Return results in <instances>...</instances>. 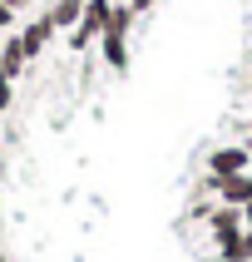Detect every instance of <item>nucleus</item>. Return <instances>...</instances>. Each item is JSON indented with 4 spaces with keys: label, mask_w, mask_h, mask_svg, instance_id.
I'll return each mask as SVG.
<instances>
[{
    "label": "nucleus",
    "mask_w": 252,
    "mask_h": 262,
    "mask_svg": "<svg viewBox=\"0 0 252 262\" xmlns=\"http://www.w3.org/2000/svg\"><path fill=\"white\" fill-rule=\"evenodd\" d=\"M109 10H114V0H84V15H79V25H74V35H70L74 50H84L94 35H104V25H109Z\"/></svg>",
    "instance_id": "nucleus-1"
},
{
    "label": "nucleus",
    "mask_w": 252,
    "mask_h": 262,
    "mask_svg": "<svg viewBox=\"0 0 252 262\" xmlns=\"http://www.w3.org/2000/svg\"><path fill=\"white\" fill-rule=\"evenodd\" d=\"M247 168H252V154H247V148H213V159H208V188H218L222 178L247 173Z\"/></svg>",
    "instance_id": "nucleus-2"
},
{
    "label": "nucleus",
    "mask_w": 252,
    "mask_h": 262,
    "mask_svg": "<svg viewBox=\"0 0 252 262\" xmlns=\"http://www.w3.org/2000/svg\"><path fill=\"white\" fill-rule=\"evenodd\" d=\"M208 223H213V237H218V248L222 243H233L237 233H242V208H213V213H208Z\"/></svg>",
    "instance_id": "nucleus-3"
},
{
    "label": "nucleus",
    "mask_w": 252,
    "mask_h": 262,
    "mask_svg": "<svg viewBox=\"0 0 252 262\" xmlns=\"http://www.w3.org/2000/svg\"><path fill=\"white\" fill-rule=\"evenodd\" d=\"M218 193H222V203H227V208H247V203H252V168H247V173L222 178Z\"/></svg>",
    "instance_id": "nucleus-4"
},
{
    "label": "nucleus",
    "mask_w": 252,
    "mask_h": 262,
    "mask_svg": "<svg viewBox=\"0 0 252 262\" xmlns=\"http://www.w3.org/2000/svg\"><path fill=\"white\" fill-rule=\"evenodd\" d=\"M79 15H84V0H55V10L44 15V20H50L55 30H64V25H74Z\"/></svg>",
    "instance_id": "nucleus-5"
},
{
    "label": "nucleus",
    "mask_w": 252,
    "mask_h": 262,
    "mask_svg": "<svg viewBox=\"0 0 252 262\" xmlns=\"http://www.w3.org/2000/svg\"><path fill=\"white\" fill-rule=\"evenodd\" d=\"M222 262H252V228H242L233 243H222Z\"/></svg>",
    "instance_id": "nucleus-6"
},
{
    "label": "nucleus",
    "mask_w": 252,
    "mask_h": 262,
    "mask_svg": "<svg viewBox=\"0 0 252 262\" xmlns=\"http://www.w3.org/2000/svg\"><path fill=\"white\" fill-rule=\"evenodd\" d=\"M50 30H55L50 20H35V25H30L25 35H20V45H25V59H30V55H40V50H44V40H50Z\"/></svg>",
    "instance_id": "nucleus-7"
},
{
    "label": "nucleus",
    "mask_w": 252,
    "mask_h": 262,
    "mask_svg": "<svg viewBox=\"0 0 252 262\" xmlns=\"http://www.w3.org/2000/svg\"><path fill=\"white\" fill-rule=\"evenodd\" d=\"M20 64H25V45L20 35H10V45L0 50V74H20Z\"/></svg>",
    "instance_id": "nucleus-8"
},
{
    "label": "nucleus",
    "mask_w": 252,
    "mask_h": 262,
    "mask_svg": "<svg viewBox=\"0 0 252 262\" xmlns=\"http://www.w3.org/2000/svg\"><path fill=\"white\" fill-rule=\"evenodd\" d=\"M99 40H104V59H109L114 70H124V35H119V30H104Z\"/></svg>",
    "instance_id": "nucleus-9"
},
{
    "label": "nucleus",
    "mask_w": 252,
    "mask_h": 262,
    "mask_svg": "<svg viewBox=\"0 0 252 262\" xmlns=\"http://www.w3.org/2000/svg\"><path fill=\"white\" fill-rule=\"evenodd\" d=\"M10 25H15V10L5 5V0H0V30H10Z\"/></svg>",
    "instance_id": "nucleus-10"
},
{
    "label": "nucleus",
    "mask_w": 252,
    "mask_h": 262,
    "mask_svg": "<svg viewBox=\"0 0 252 262\" xmlns=\"http://www.w3.org/2000/svg\"><path fill=\"white\" fill-rule=\"evenodd\" d=\"M10 104V74H0V109Z\"/></svg>",
    "instance_id": "nucleus-11"
},
{
    "label": "nucleus",
    "mask_w": 252,
    "mask_h": 262,
    "mask_svg": "<svg viewBox=\"0 0 252 262\" xmlns=\"http://www.w3.org/2000/svg\"><path fill=\"white\" fill-rule=\"evenodd\" d=\"M133 10H153V5H158V0H129Z\"/></svg>",
    "instance_id": "nucleus-12"
},
{
    "label": "nucleus",
    "mask_w": 252,
    "mask_h": 262,
    "mask_svg": "<svg viewBox=\"0 0 252 262\" xmlns=\"http://www.w3.org/2000/svg\"><path fill=\"white\" fill-rule=\"evenodd\" d=\"M242 228H252V203H247V208H242Z\"/></svg>",
    "instance_id": "nucleus-13"
},
{
    "label": "nucleus",
    "mask_w": 252,
    "mask_h": 262,
    "mask_svg": "<svg viewBox=\"0 0 252 262\" xmlns=\"http://www.w3.org/2000/svg\"><path fill=\"white\" fill-rule=\"evenodd\" d=\"M5 5H10V10H20V5H25V0H5Z\"/></svg>",
    "instance_id": "nucleus-14"
},
{
    "label": "nucleus",
    "mask_w": 252,
    "mask_h": 262,
    "mask_svg": "<svg viewBox=\"0 0 252 262\" xmlns=\"http://www.w3.org/2000/svg\"><path fill=\"white\" fill-rule=\"evenodd\" d=\"M114 5H129V0H114Z\"/></svg>",
    "instance_id": "nucleus-15"
}]
</instances>
